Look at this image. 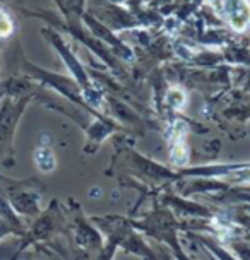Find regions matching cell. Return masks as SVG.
Here are the masks:
<instances>
[{
  "instance_id": "6da1fadb",
  "label": "cell",
  "mask_w": 250,
  "mask_h": 260,
  "mask_svg": "<svg viewBox=\"0 0 250 260\" xmlns=\"http://www.w3.org/2000/svg\"><path fill=\"white\" fill-rule=\"evenodd\" d=\"M225 14L237 31H243L250 24V4L247 0H226Z\"/></svg>"
},
{
  "instance_id": "7a4b0ae2",
  "label": "cell",
  "mask_w": 250,
  "mask_h": 260,
  "mask_svg": "<svg viewBox=\"0 0 250 260\" xmlns=\"http://www.w3.org/2000/svg\"><path fill=\"white\" fill-rule=\"evenodd\" d=\"M14 31V22L11 19V16L0 9V38H7L11 36Z\"/></svg>"
}]
</instances>
